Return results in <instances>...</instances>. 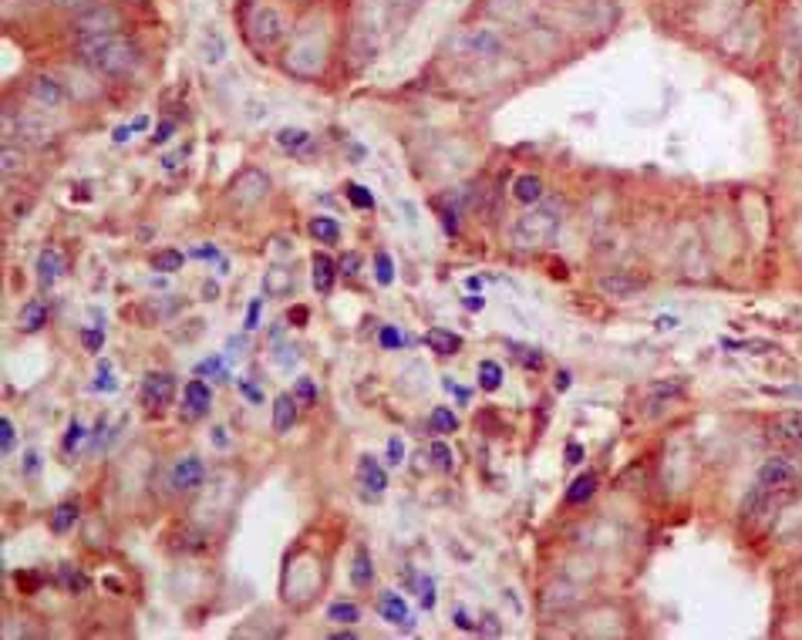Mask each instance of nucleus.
<instances>
[{
  "instance_id": "obj_11",
  "label": "nucleus",
  "mask_w": 802,
  "mask_h": 640,
  "mask_svg": "<svg viewBox=\"0 0 802 640\" xmlns=\"http://www.w3.org/2000/svg\"><path fill=\"white\" fill-rule=\"evenodd\" d=\"M378 614L388 620V624H401V627H411V614H408L405 600L391 593V590H384L381 597H378Z\"/></svg>"
},
{
  "instance_id": "obj_57",
  "label": "nucleus",
  "mask_w": 802,
  "mask_h": 640,
  "mask_svg": "<svg viewBox=\"0 0 802 640\" xmlns=\"http://www.w3.org/2000/svg\"><path fill=\"white\" fill-rule=\"evenodd\" d=\"M485 630H489V634H499V624H496V617H485Z\"/></svg>"
},
{
  "instance_id": "obj_22",
  "label": "nucleus",
  "mask_w": 802,
  "mask_h": 640,
  "mask_svg": "<svg viewBox=\"0 0 802 640\" xmlns=\"http://www.w3.org/2000/svg\"><path fill=\"white\" fill-rule=\"evenodd\" d=\"M293 422H297V398L280 395L277 401H273V428H277V432H290Z\"/></svg>"
},
{
  "instance_id": "obj_30",
  "label": "nucleus",
  "mask_w": 802,
  "mask_h": 640,
  "mask_svg": "<svg viewBox=\"0 0 802 640\" xmlns=\"http://www.w3.org/2000/svg\"><path fill=\"white\" fill-rule=\"evenodd\" d=\"M277 142L293 152V149H304L307 142H310V132H304V128H283L280 135H277Z\"/></svg>"
},
{
  "instance_id": "obj_39",
  "label": "nucleus",
  "mask_w": 802,
  "mask_h": 640,
  "mask_svg": "<svg viewBox=\"0 0 802 640\" xmlns=\"http://www.w3.org/2000/svg\"><path fill=\"white\" fill-rule=\"evenodd\" d=\"M432 459H435V465H438V469H445V472L452 469V462H455V459H452V448H448L445 442H435V445H432Z\"/></svg>"
},
{
  "instance_id": "obj_25",
  "label": "nucleus",
  "mask_w": 802,
  "mask_h": 640,
  "mask_svg": "<svg viewBox=\"0 0 802 640\" xmlns=\"http://www.w3.org/2000/svg\"><path fill=\"white\" fill-rule=\"evenodd\" d=\"M593 492H597V475L584 472L570 489H566V502H570V506H580V502H586Z\"/></svg>"
},
{
  "instance_id": "obj_16",
  "label": "nucleus",
  "mask_w": 802,
  "mask_h": 640,
  "mask_svg": "<svg viewBox=\"0 0 802 640\" xmlns=\"http://www.w3.org/2000/svg\"><path fill=\"white\" fill-rule=\"evenodd\" d=\"M293 290V270L287 267H270L263 273V294L267 297H287Z\"/></svg>"
},
{
  "instance_id": "obj_50",
  "label": "nucleus",
  "mask_w": 802,
  "mask_h": 640,
  "mask_svg": "<svg viewBox=\"0 0 802 640\" xmlns=\"http://www.w3.org/2000/svg\"><path fill=\"white\" fill-rule=\"evenodd\" d=\"M580 455H584V448L576 445V442H570V445H566V462H573V465H576V462H580Z\"/></svg>"
},
{
  "instance_id": "obj_23",
  "label": "nucleus",
  "mask_w": 802,
  "mask_h": 640,
  "mask_svg": "<svg viewBox=\"0 0 802 640\" xmlns=\"http://www.w3.org/2000/svg\"><path fill=\"white\" fill-rule=\"evenodd\" d=\"M209 401H213L209 384H203V381L186 384V405H189V415H203V411H209Z\"/></svg>"
},
{
  "instance_id": "obj_55",
  "label": "nucleus",
  "mask_w": 802,
  "mask_h": 640,
  "mask_svg": "<svg viewBox=\"0 0 802 640\" xmlns=\"http://www.w3.org/2000/svg\"><path fill=\"white\" fill-rule=\"evenodd\" d=\"M293 320H297V327H304V320H307V310H304V307H297V310H293Z\"/></svg>"
},
{
  "instance_id": "obj_27",
  "label": "nucleus",
  "mask_w": 802,
  "mask_h": 640,
  "mask_svg": "<svg viewBox=\"0 0 802 640\" xmlns=\"http://www.w3.org/2000/svg\"><path fill=\"white\" fill-rule=\"evenodd\" d=\"M428 425H432V432H438V435H448V432H455L458 428V418L452 415L448 408H432V415H428Z\"/></svg>"
},
{
  "instance_id": "obj_33",
  "label": "nucleus",
  "mask_w": 802,
  "mask_h": 640,
  "mask_svg": "<svg viewBox=\"0 0 802 640\" xmlns=\"http://www.w3.org/2000/svg\"><path fill=\"white\" fill-rule=\"evenodd\" d=\"M725 347H739V351H749V354H769V351H776L772 341H725Z\"/></svg>"
},
{
  "instance_id": "obj_52",
  "label": "nucleus",
  "mask_w": 802,
  "mask_h": 640,
  "mask_svg": "<svg viewBox=\"0 0 802 640\" xmlns=\"http://www.w3.org/2000/svg\"><path fill=\"white\" fill-rule=\"evenodd\" d=\"M658 327H661V331H675L677 317H658Z\"/></svg>"
},
{
  "instance_id": "obj_35",
  "label": "nucleus",
  "mask_w": 802,
  "mask_h": 640,
  "mask_svg": "<svg viewBox=\"0 0 802 640\" xmlns=\"http://www.w3.org/2000/svg\"><path fill=\"white\" fill-rule=\"evenodd\" d=\"M510 347L526 368H543V354H539V351H533V347H519V344H510Z\"/></svg>"
},
{
  "instance_id": "obj_13",
  "label": "nucleus",
  "mask_w": 802,
  "mask_h": 640,
  "mask_svg": "<svg viewBox=\"0 0 802 640\" xmlns=\"http://www.w3.org/2000/svg\"><path fill=\"white\" fill-rule=\"evenodd\" d=\"M61 273H64L61 250H54V246H51V250H41V256H38V280H41V287H51Z\"/></svg>"
},
{
  "instance_id": "obj_20",
  "label": "nucleus",
  "mask_w": 802,
  "mask_h": 640,
  "mask_svg": "<svg viewBox=\"0 0 802 640\" xmlns=\"http://www.w3.org/2000/svg\"><path fill=\"white\" fill-rule=\"evenodd\" d=\"M371 580H374V566H371V553L364 546L354 550V563H351V583L357 590H368Z\"/></svg>"
},
{
  "instance_id": "obj_32",
  "label": "nucleus",
  "mask_w": 802,
  "mask_h": 640,
  "mask_svg": "<svg viewBox=\"0 0 802 640\" xmlns=\"http://www.w3.org/2000/svg\"><path fill=\"white\" fill-rule=\"evenodd\" d=\"M327 617H331V620H337V624H357L361 610H357L354 603H331Z\"/></svg>"
},
{
  "instance_id": "obj_34",
  "label": "nucleus",
  "mask_w": 802,
  "mask_h": 640,
  "mask_svg": "<svg viewBox=\"0 0 802 640\" xmlns=\"http://www.w3.org/2000/svg\"><path fill=\"white\" fill-rule=\"evenodd\" d=\"M374 273H378V283H391V277H395V267H391V256L388 253H378L374 256Z\"/></svg>"
},
{
  "instance_id": "obj_5",
  "label": "nucleus",
  "mask_w": 802,
  "mask_h": 640,
  "mask_svg": "<svg viewBox=\"0 0 802 640\" xmlns=\"http://www.w3.org/2000/svg\"><path fill=\"white\" fill-rule=\"evenodd\" d=\"M759 486L769 489L772 496H786V492H792V489L799 486V469H796L789 459L772 455V459H765V465L759 469Z\"/></svg>"
},
{
  "instance_id": "obj_48",
  "label": "nucleus",
  "mask_w": 802,
  "mask_h": 640,
  "mask_svg": "<svg viewBox=\"0 0 802 640\" xmlns=\"http://www.w3.org/2000/svg\"><path fill=\"white\" fill-rule=\"evenodd\" d=\"M381 344L384 347H401V334L391 331V327H384V331H381Z\"/></svg>"
},
{
  "instance_id": "obj_45",
  "label": "nucleus",
  "mask_w": 802,
  "mask_h": 640,
  "mask_svg": "<svg viewBox=\"0 0 802 640\" xmlns=\"http://www.w3.org/2000/svg\"><path fill=\"white\" fill-rule=\"evenodd\" d=\"M421 603H425V610H432L435 607V583L428 580V576L421 580Z\"/></svg>"
},
{
  "instance_id": "obj_8",
  "label": "nucleus",
  "mask_w": 802,
  "mask_h": 640,
  "mask_svg": "<svg viewBox=\"0 0 802 640\" xmlns=\"http://www.w3.org/2000/svg\"><path fill=\"white\" fill-rule=\"evenodd\" d=\"M142 398H145V405H155V408L172 405V398H176V378L169 371H152L142 381Z\"/></svg>"
},
{
  "instance_id": "obj_49",
  "label": "nucleus",
  "mask_w": 802,
  "mask_h": 640,
  "mask_svg": "<svg viewBox=\"0 0 802 640\" xmlns=\"http://www.w3.org/2000/svg\"><path fill=\"white\" fill-rule=\"evenodd\" d=\"M769 395H782V398H802V388H765Z\"/></svg>"
},
{
  "instance_id": "obj_41",
  "label": "nucleus",
  "mask_w": 802,
  "mask_h": 640,
  "mask_svg": "<svg viewBox=\"0 0 802 640\" xmlns=\"http://www.w3.org/2000/svg\"><path fill=\"white\" fill-rule=\"evenodd\" d=\"M654 395H661V398H677V395H685V381H671V384H654Z\"/></svg>"
},
{
  "instance_id": "obj_6",
  "label": "nucleus",
  "mask_w": 802,
  "mask_h": 640,
  "mask_svg": "<svg viewBox=\"0 0 802 640\" xmlns=\"http://www.w3.org/2000/svg\"><path fill=\"white\" fill-rule=\"evenodd\" d=\"M270 189V179L267 172H260V169H243L236 172V179L229 182V199L236 206H256Z\"/></svg>"
},
{
  "instance_id": "obj_37",
  "label": "nucleus",
  "mask_w": 802,
  "mask_h": 640,
  "mask_svg": "<svg viewBox=\"0 0 802 640\" xmlns=\"http://www.w3.org/2000/svg\"><path fill=\"white\" fill-rule=\"evenodd\" d=\"M61 576H64V587L71 590V593H81V590L88 587L85 573H78V570H71V566H61Z\"/></svg>"
},
{
  "instance_id": "obj_38",
  "label": "nucleus",
  "mask_w": 802,
  "mask_h": 640,
  "mask_svg": "<svg viewBox=\"0 0 802 640\" xmlns=\"http://www.w3.org/2000/svg\"><path fill=\"white\" fill-rule=\"evenodd\" d=\"M81 344H85V351H91V354H98L105 344V331H98V327H88V331H81Z\"/></svg>"
},
{
  "instance_id": "obj_29",
  "label": "nucleus",
  "mask_w": 802,
  "mask_h": 640,
  "mask_svg": "<svg viewBox=\"0 0 802 640\" xmlns=\"http://www.w3.org/2000/svg\"><path fill=\"white\" fill-rule=\"evenodd\" d=\"M479 384H482L485 391H496L499 384H502V368H499L496 361H482L479 364Z\"/></svg>"
},
{
  "instance_id": "obj_3",
  "label": "nucleus",
  "mask_w": 802,
  "mask_h": 640,
  "mask_svg": "<svg viewBox=\"0 0 802 640\" xmlns=\"http://www.w3.org/2000/svg\"><path fill=\"white\" fill-rule=\"evenodd\" d=\"M115 27H122V11L112 7V4H91L81 14H75L71 21V31L78 38H95V34H112Z\"/></svg>"
},
{
  "instance_id": "obj_12",
  "label": "nucleus",
  "mask_w": 802,
  "mask_h": 640,
  "mask_svg": "<svg viewBox=\"0 0 802 640\" xmlns=\"http://www.w3.org/2000/svg\"><path fill=\"white\" fill-rule=\"evenodd\" d=\"M31 95H34L41 105H48V108H58V105H64V88H61V81H54L51 75H38V78H34V81H31Z\"/></svg>"
},
{
  "instance_id": "obj_36",
  "label": "nucleus",
  "mask_w": 802,
  "mask_h": 640,
  "mask_svg": "<svg viewBox=\"0 0 802 640\" xmlns=\"http://www.w3.org/2000/svg\"><path fill=\"white\" fill-rule=\"evenodd\" d=\"M21 166H24V152H17L14 145H4V176H14Z\"/></svg>"
},
{
  "instance_id": "obj_4",
  "label": "nucleus",
  "mask_w": 802,
  "mask_h": 640,
  "mask_svg": "<svg viewBox=\"0 0 802 640\" xmlns=\"http://www.w3.org/2000/svg\"><path fill=\"white\" fill-rule=\"evenodd\" d=\"M283 17L277 7H267V4H260V7H253L250 11V17H246V34H250V41H253L256 48H273L277 41L283 38Z\"/></svg>"
},
{
  "instance_id": "obj_56",
  "label": "nucleus",
  "mask_w": 802,
  "mask_h": 640,
  "mask_svg": "<svg viewBox=\"0 0 802 640\" xmlns=\"http://www.w3.org/2000/svg\"><path fill=\"white\" fill-rule=\"evenodd\" d=\"M465 307H472V310H482V297H469V300H465Z\"/></svg>"
},
{
  "instance_id": "obj_31",
  "label": "nucleus",
  "mask_w": 802,
  "mask_h": 640,
  "mask_svg": "<svg viewBox=\"0 0 802 640\" xmlns=\"http://www.w3.org/2000/svg\"><path fill=\"white\" fill-rule=\"evenodd\" d=\"M344 192H347L351 206H357V209H371V206H374V196H371L364 186H357V182H347V186H344Z\"/></svg>"
},
{
  "instance_id": "obj_26",
  "label": "nucleus",
  "mask_w": 802,
  "mask_h": 640,
  "mask_svg": "<svg viewBox=\"0 0 802 640\" xmlns=\"http://www.w3.org/2000/svg\"><path fill=\"white\" fill-rule=\"evenodd\" d=\"M310 236L317 240V243H337V236H341V226L327 216H317L310 223Z\"/></svg>"
},
{
  "instance_id": "obj_15",
  "label": "nucleus",
  "mask_w": 802,
  "mask_h": 640,
  "mask_svg": "<svg viewBox=\"0 0 802 640\" xmlns=\"http://www.w3.org/2000/svg\"><path fill=\"white\" fill-rule=\"evenodd\" d=\"M772 432L786 442H802V411H779L772 418Z\"/></svg>"
},
{
  "instance_id": "obj_2",
  "label": "nucleus",
  "mask_w": 802,
  "mask_h": 640,
  "mask_svg": "<svg viewBox=\"0 0 802 640\" xmlns=\"http://www.w3.org/2000/svg\"><path fill=\"white\" fill-rule=\"evenodd\" d=\"M560 203H536L512 223V240L519 246H547L560 233Z\"/></svg>"
},
{
  "instance_id": "obj_44",
  "label": "nucleus",
  "mask_w": 802,
  "mask_h": 640,
  "mask_svg": "<svg viewBox=\"0 0 802 640\" xmlns=\"http://www.w3.org/2000/svg\"><path fill=\"white\" fill-rule=\"evenodd\" d=\"M337 267H341V273H347V277H351V273H357V267H361V256H357V253H344Z\"/></svg>"
},
{
  "instance_id": "obj_53",
  "label": "nucleus",
  "mask_w": 802,
  "mask_h": 640,
  "mask_svg": "<svg viewBox=\"0 0 802 640\" xmlns=\"http://www.w3.org/2000/svg\"><path fill=\"white\" fill-rule=\"evenodd\" d=\"M570 388V371H560L556 374V391H566Z\"/></svg>"
},
{
  "instance_id": "obj_51",
  "label": "nucleus",
  "mask_w": 802,
  "mask_h": 640,
  "mask_svg": "<svg viewBox=\"0 0 802 640\" xmlns=\"http://www.w3.org/2000/svg\"><path fill=\"white\" fill-rule=\"evenodd\" d=\"M455 624H458V627H462V630H479V627H475V624H472V620H469V617L462 614V610H458V614H455Z\"/></svg>"
},
{
  "instance_id": "obj_18",
  "label": "nucleus",
  "mask_w": 802,
  "mask_h": 640,
  "mask_svg": "<svg viewBox=\"0 0 802 640\" xmlns=\"http://www.w3.org/2000/svg\"><path fill=\"white\" fill-rule=\"evenodd\" d=\"M465 44H469L472 54H489V58L502 51V41H499L492 31H485V27H475V31H469V34H465Z\"/></svg>"
},
{
  "instance_id": "obj_10",
  "label": "nucleus",
  "mask_w": 802,
  "mask_h": 640,
  "mask_svg": "<svg viewBox=\"0 0 802 640\" xmlns=\"http://www.w3.org/2000/svg\"><path fill=\"white\" fill-rule=\"evenodd\" d=\"M357 479H361V486L368 489V492H374V496L388 489V475H384V469L371 459V455H361V459H357Z\"/></svg>"
},
{
  "instance_id": "obj_1",
  "label": "nucleus",
  "mask_w": 802,
  "mask_h": 640,
  "mask_svg": "<svg viewBox=\"0 0 802 640\" xmlns=\"http://www.w3.org/2000/svg\"><path fill=\"white\" fill-rule=\"evenodd\" d=\"M75 54L78 61L91 68L95 75L105 78H125L139 68V44L125 34H95V38H78L75 41Z\"/></svg>"
},
{
  "instance_id": "obj_17",
  "label": "nucleus",
  "mask_w": 802,
  "mask_h": 640,
  "mask_svg": "<svg viewBox=\"0 0 802 640\" xmlns=\"http://www.w3.org/2000/svg\"><path fill=\"white\" fill-rule=\"evenodd\" d=\"M425 344L435 354H458L462 351V337L452 331H442V327H432V331H425Z\"/></svg>"
},
{
  "instance_id": "obj_7",
  "label": "nucleus",
  "mask_w": 802,
  "mask_h": 640,
  "mask_svg": "<svg viewBox=\"0 0 802 640\" xmlns=\"http://www.w3.org/2000/svg\"><path fill=\"white\" fill-rule=\"evenodd\" d=\"M206 482V465L199 462V455H186L172 465V489L176 492H196Z\"/></svg>"
},
{
  "instance_id": "obj_9",
  "label": "nucleus",
  "mask_w": 802,
  "mask_h": 640,
  "mask_svg": "<svg viewBox=\"0 0 802 640\" xmlns=\"http://www.w3.org/2000/svg\"><path fill=\"white\" fill-rule=\"evenodd\" d=\"M597 287L603 290L607 297H634L637 290H644V280L634 277V273H624V270H613V273H603L597 280Z\"/></svg>"
},
{
  "instance_id": "obj_40",
  "label": "nucleus",
  "mask_w": 802,
  "mask_h": 640,
  "mask_svg": "<svg viewBox=\"0 0 802 640\" xmlns=\"http://www.w3.org/2000/svg\"><path fill=\"white\" fill-rule=\"evenodd\" d=\"M0 448H4V455L14 448V425H11V418H0Z\"/></svg>"
},
{
  "instance_id": "obj_19",
  "label": "nucleus",
  "mask_w": 802,
  "mask_h": 640,
  "mask_svg": "<svg viewBox=\"0 0 802 640\" xmlns=\"http://www.w3.org/2000/svg\"><path fill=\"white\" fill-rule=\"evenodd\" d=\"M44 320H48V307L41 300H27L24 307H21V314H17V327L24 334H34L44 327Z\"/></svg>"
},
{
  "instance_id": "obj_42",
  "label": "nucleus",
  "mask_w": 802,
  "mask_h": 640,
  "mask_svg": "<svg viewBox=\"0 0 802 640\" xmlns=\"http://www.w3.org/2000/svg\"><path fill=\"white\" fill-rule=\"evenodd\" d=\"M297 398H304L307 405H314V401H317V391H314L310 378H300V381H297Z\"/></svg>"
},
{
  "instance_id": "obj_28",
  "label": "nucleus",
  "mask_w": 802,
  "mask_h": 640,
  "mask_svg": "<svg viewBox=\"0 0 802 640\" xmlns=\"http://www.w3.org/2000/svg\"><path fill=\"white\" fill-rule=\"evenodd\" d=\"M152 270H159V273H176V270H182V253L179 250H159L152 256Z\"/></svg>"
},
{
  "instance_id": "obj_54",
  "label": "nucleus",
  "mask_w": 802,
  "mask_h": 640,
  "mask_svg": "<svg viewBox=\"0 0 802 640\" xmlns=\"http://www.w3.org/2000/svg\"><path fill=\"white\" fill-rule=\"evenodd\" d=\"M256 314H260V300L250 304V320H246V327H256Z\"/></svg>"
},
{
  "instance_id": "obj_21",
  "label": "nucleus",
  "mask_w": 802,
  "mask_h": 640,
  "mask_svg": "<svg viewBox=\"0 0 802 640\" xmlns=\"http://www.w3.org/2000/svg\"><path fill=\"white\" fill-rule=\"evenodd\" d=\"M512 196L526 206L543 203V179L539 176H519V179L512 182Z\"/></svg>"
},
{
  "instance_id": "obj_47",
  "label": "nucleus",
  "mask_w": 802,
  "mask_h": 640,
  "mask_svg": "<svg viewBox=\"0 0 802 640\" xmlns=\"http://www.w3.org/2000/svg\"><path fill=\"white\" fill-rule=\"evenodd\" d=\"M172 132H176V122H162V125L155 128V135H152V142L155 145H162V142L169 139V135H172Z\"/></svg>"
},
{
  "instance_id": "obj_46",
  "label": "nucleus",
  "mask_w": 802,
  "mask_h": 640,
  "mask_svg": "<svg viewBox=\"0 0 802 640\" xmlns=\"http://www.w3.org/2000/svg\"><path fill=\"white\" fill-rule=\"evenodd\" d=\"M78 442H81V425L71 422V428H68V438H64V452H75Z\"/></svg>"
},
{
  "instance_id": "obj_24",
  "label": "nucleus",
  "mask_w": 802,
  "mask_h": 640,
  "mask_svg": "<svg viewBox=\"0 0 802 640\" xmlns=\"http://www.w3.org/2000/svg\"><path fill=\"white\" fill-rule=\"evenodd\" d=\"M78 523V502H58L51 512V533H68V529H75Z\"/></svg>"
},
{
  "instance_id": "obj_14",
  "label": "nucleus",
  "mask_w": 802,
  "mask_h": 640,
  "mask_svg": "<svg viewBox=\"0 0 802 640\" xmlns=\"http://www.w3.org/2000/svg\"><path fill=\"white\" fill-rule=\"evenodd\" d=\"M310 267H314V287H317V294H331L334 277H337V263L327 253H314Z\"/></svg>"
},
{
  "instance_id": "obj_43",
  "label": "nucleus",
  "mask_w": 802,
  "mask_h": 640,
  "mask_svg": "<svg viewBox=\"0 0 802 640\" xmlns=\"http://www.w3.org/2000/svg\"><path fill=\"white\" fill-rule=\"evenodd\" d=\"M388 462H391V465H401V462H405V445H401L398 438L388 442Z\"/></svg>"
}]
</instances>
